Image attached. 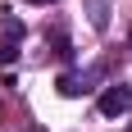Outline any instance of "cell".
I'll list each match as a JSON object with an SVG mask.
<instances>
[{
	"label": "cell",
	"mask_w": 132,
	"mask_h": 132,
	"mask_svg": "<svg viewBox=\"0 0 132 132\" xmlns=\"http://www.w3.org/2000/svg\"><path fill=\"white\" fill-rule=\"evenodd\" d=\"M23 5H59V0H23Z\"/></svg>",
	"instance_id": "cell-5"
},
{
	"label": "cell",
	"mask_w": 132,
	"mask_h": 132,
	"mask_svg": "<svg viewBox=\"0 0 132 132\" xmlns=\"http://www.w3.org/2000/svg\"><path fill=\"white\" fill-rule=\"evenodd\" d=\"M23 37H27V27L18 23V18H9V14H5V23H0V64H14V59H18Z\"/></svg>",
	"instance_id": "cell-2"
},
{
	"label": "cell",
	"mask_w": 132,
	"mask_h": 132,
	"mask_svg": "<svg viewBox=\"0 0 132 132\" xmlns=\"http://www.w3.org/2000/svg\"><path fill=\"white\" fill-rule=\"evenodd\" d=\"M128 132H132V128H128Z\"/></svg>",
	"instance_id": "cell-6"
},
{
	"label": "cell",
	"mask_w": 132,
	"mask_h": 132,
	"mask_svg": "<svg viewBox=\"0 0 132 132\" xmlns=\"http://www.w3.org/2000/svg\"><path fill=\"white\" fill-rule=\"evenodd\" d=\"M96 82H105V64H91V68H73V73H64V78L55 82L59 87V96H87V91H96Z\"/></svg>",
	"instance_id": "cell-1"
},
{
	"label": "cell",
	"mask_w": 132,
	"mask_h": 132,
	"mask_svg": "<svg viewBox=\"0 0 132 132\" xmlns=\"http://www.w3.org/2000/svg\"><path fill=\"white\" fill-rule=\"evenodd\" d=\"M100 114H105V119H119V114H132V87H123V82L105 87V91H100Z\"/></svg>",
	"instance_id": "cell-3"
},
{
	"label": "cell",
	"mask_w": 132,
	"mask_h": 132,
	"mask_svg": "<svg viewBox=\"0 0 132 132\" xmlns=\"http://www.w3.org/2000/svg\"><path fill=\"white\" fill-rule=\"evenodd\" d=\"M50 46H55V55H59V59H73V41H68L64 27H50Z\"/></svg>",
	"instance_id": "cell-4"
}]
</instances>
